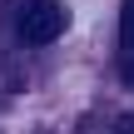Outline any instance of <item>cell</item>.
<instances>
[{
	"instance_id": "3957f363",
	"label": "cell",
	"mask_w": 134,
	"mask_h": 134,
	"mask_svg": "<svg viewBox=\"0 0 134 134\" xmlns=\"http://www.w3.org/2000/svg\"><path fill=\"white\" fill-rule=\"evenodd\" d=\"M124 85H129V90H134V55H129V60H124Z\"/></svg>"
},
{
	"instance_id": "277c9868",
	"label": "cell",
	"mask_w": 134,
	"mask_h": 134,
	"mask_svg": "<svg viewBox=\"0 0 134 134\" xmlns=\"http://www.w3.org/2000/svg\"><path fill=\"white\" fill-rule=\"evenodd\" d=\"M119 134H134V114H129V119H119Z\"/></svg>"
},
{
	"instance_id": "7a4b0ae2",
	"label": "cell",
	"mask_w": 134,
	"mask_h": 134,
	"mask_svg": "<svg viewBox=\"0 0 134 134\" xmlns=\"http://www.w3.org/2000/svg\"><path fill=\"white\" fill-rule=\"evenodd\" d=\"M119 35H124V45H134V0H124V10H119Z\"/></svg>"
},
{
	"instance_id": "6da1fadb",
	"label": "cell",
	"mask_w": 134,
	"mask_h": 134,
	"mask_svg": "<svg viewBox=\"0 0 134 134\" xmlns=\"http://www.w3.org/2000/svg\"><path fill=\"white\" fill-rule=\"evenodd\" d=\"M65 25H70V10L60 0H20V10H15V30L25 45H55L65 35Z\"/></svg>"
}]
</instances>
